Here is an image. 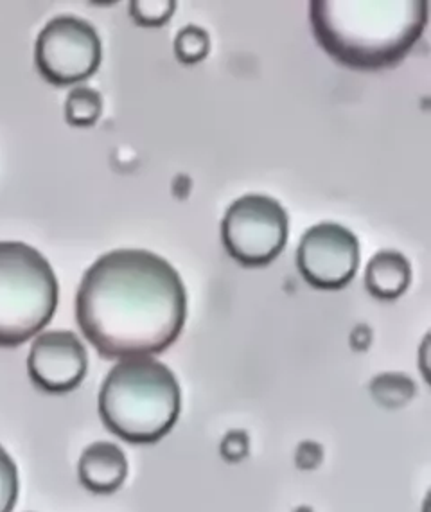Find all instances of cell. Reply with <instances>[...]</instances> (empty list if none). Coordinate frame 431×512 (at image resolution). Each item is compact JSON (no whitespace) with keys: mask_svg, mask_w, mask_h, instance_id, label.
Returning <instances> with one entry per match:
<instances>
[{"mask_svg":"<svg viewBox=\"0 0 431 512\" xmlns=\"http://www.w3.org/2000/svg\"><path fill=\"white\" fill-rule=\"evenodd\" d=\"M103 112V99L99 92L88 87L72 90L65 103V119L72 126H94Z\"/></svg>","mask_w":431,"mask_h":512,"instance_id":"7c38bea8","label":"cell"},{"mask_svg":"<svg viewBox=\"0 0 431 512\" xmlns=\"http://www.w3.org/2000/svg\"><path fill=\"white\" fill-rule=\"evenodd\" d=\"M187 318V292L166 259L114 250L90 266L76 297L83 335L106 360L151 358L175 344Z\"/></svg>","mask_w":431,"mask_h":512,"instance_id":"6da1fadb","label":"cell"},{"mask_svg":"<svg viewBox=\"0 0 431 512\" xmlns=\"http://www.w3.org/2000/svg\"><path fill=\"white\" fill-rule=\"evenodd\" d=\"M87 369V349L72 331H47L38 336L27 358L29 378L49 394H67L80 387Z\"/></svg>","mask_w":431,"mask_h":512,"instance_id":"ba28073f","label":"cell"},{"mask_svg":"<svg viewBox=\"0 0 431 512\" xmlns=\"http://www.w3.org/2000/svg\"><path fill=\"white\" fill-rule=\"evenodd\" d=\"M175 9L173 0H133L130 15L139 26L159 27L168 22Z\"/></svg>","mask_w":431,"mask_h":512,"instance_id":"5bb4252c","label":"cell"},{"mask_svg":"<svg viewBox=\"0 0 431 512\" xmlns=\"http://www.w3.org/2000/svg\"><path fill=\"white\" fill-rule=\"evenodd\" d=\"M60 286L36 248L0 241V347H18L44 329L58 308Z\"/></svg>","mask_w":431,"mask_h":512,"instance_id":"277c9868","label":"cell"},{"mask_svg":"<svg viewBox=\"0 0 431 512\" xmlns=\"http://www.w3.org/2000/svg\"><path fill=\"white\" fill-rule=\"evenodd\" d=\"M211 40L207 31L198 26H187L178 33L175 40V54L178 62L194 65L207 58Z\"/></svg>","mask_w":431,"mask_h":512,"instance_id":"4fadbf2b","label":"cell"},{"mask_svg":"<svg viewBox=\"0 0 431 512\" xmlns=\"http://www.w3.org/2000/svg\"><path fill=\"white\" fill-rule=\"evenodd\" d=\"M288 212L270 196L247 195L230 205L221 221V238L239 265L266 266L288 241Z\"/></svg>","mask_w":431,"mask_h":512,"instance_id":"5b68a950","label":"cell"},{"mask_svg":"<svg viewBox=\"0 0 431 512\" xmlns=\"http://www.w3.org/2000/svg\"><path fill=\"white\" fill-rule=\"evenodd\" d=\"M412 279V268L403 254L381 250L370 259L365 272V286L370 295L381 301H394L406 292Z\"/></svg>","mask_w":431,"mask_h":512,"instance_id":"30bf717a","label":"cell"},{"mask_svg":"<svg viewBox=\"0 0 431 512\" xmlns=\"http://www.w3.org/2000/svg\"><path fill=\"white\" fill-rule=\"evenodd\" d=\"M103 58L96 29L78 17H56L38 35L36 67L45 80L58 87L87 80Z\"/></svg>","mask_w":431,"mask_h":512,"instance_id":"8992f818","label":"cell"},{"mask_svg":"<svg viewBox=\"0 0 431 512\" xmlns=\"http://www.w3.org/2000/svg\"><path fill=\"white\" fill-rule=\"evenodd\" d=\"M311 27L331 58L356 71L405 60L428 24L426 0H313Z\"/></svg>","mask_w":431,"mask_h":512,"instance_id":"7a4b0ae2","label":"cell"},{"mask_svg":"<svg viewBox=\"0 0 431 512\" xmlns=\"http://www.w3.org/2000/svg\"><path fill=\"white\" fill-rule=\"evenodd\" d=\"M182 408L173 371L153 358H133L108 372L99 392L106 428L130 444H155L175 426Z\"/></svg>","mask_w":431,"mask_h":512,"instance_id":"3957f363","label":"cell"},{"mask_svg":"<svg viewBox=\"0 0 431 512\" xmlns=\"http://www.w3.org/2000/svg\"><path fill=\"white\" fill-rule=\"evenodd\" d=\"M78 475L88 491L110 495L121 489L128 477V459L114 442H94L81 455Z\"/></svg>","mask_w":431,"mask_h":512,"instance_id":"9c48e42d","label":"cell"},{"mask_svg":"<svg viewBox=\"0 0 431 512\" xmlns=\"http://www.w3.org/2000/svg\"><path fill=\"white\" fill-rule=\"evenodd\" d=\"M322 460V448L317 442H302L297 450V466L300 469L317 468Z\"/></svg>","mask_w":431,"mask_h":512,"instance_id":"e0dca14e","label":"cell"},{"mask_svg":"<svg viewBox=\"0 0 431 512\" xmlns=\"http://www.w3.org/2000/svg\"><path fill=\"white\" fill-rule=\"evenodd\" d=\"M297 266L313 288L342 290L358 272L360 241L338 223H320L302 236Z\"/></svg>","mask_w":431,"mask_h":512,"instance_id":"52a82bcc","label":"cell"},{"mask_svg":"<svg viewBox=\"0 0 431 512\" xmlns=\"http://www.w3.org/2000/svg\"><path fill=\"white\" fill-rule=\"evenodd\" d=\"M370 394L385 408H401L415 396V383L405 374H381L370 383Z\"/></svg>","mask_w":431,"mask_h":512,"instance_id":"8fae6325","label":"cell"},{"mask_svg":"<svg viewBox=\"0 0 431 512\" xmlns=\"http://www.w3.org/2000/svg\"><path fill=\"white\" fill-rule=\"evenodd\" d=\"M18 496V471L15 460L0 446V512H11Z\"/></svg>","mask_w":431,"mask_h":512,"instance_id":"9a60e30c","label":"cell"},{"mask_svg":"<svg viewBox=\"0 0 431 512\" xmlns=\"http://www.w3.org/2000/svg\"><path fill=\"white\" fill-rule=\"evenodd\" d=\"M248 450H250V439L247 432L243 430H232L221 441V457L227 462H241L247 459Z\"/></svg>","mask_w":431,"mask_h":512,"instance_id":"2e32d148","label":"cell"}]
</instances>
